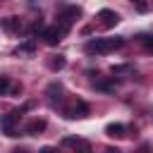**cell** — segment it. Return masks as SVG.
I'll use <instances>...</instances> for the list:
<instances>
[{
	"label": "cell",
	"mask_w": 153,
	"mask_h": 153,
	"mask_svg": "<svg viewBox=\"0 0 153 153\" xmlns=\"http://www.w3.org/2000/svg\"><path fill=\"white\" fill-rule=\"evenodd\" d=\"M12 88V84H10V79L7 76H0V93H7Z\"/></svg>",
	"instance_id": "2e32d148"
},
{
	"label": "cell",
	"mask_w": 153,
	"mask_h": 153,
	"mask_svg": "<svg viewBox=\"0 0 153 153\" xmlns=\"http://www.w3.org/2000/svg\"><path fill=\"white\" fill-rule=\"evenodd\" d=\"M65 33H67V31H62V29L55 24V26H45V29L41 31V38H43L48 45H57V43L62 41V36H65Z\"/></svg>",
	"instance_id": "277c9868"
},
{
	"label": "cell",
	"mask_w": 153,
	"mask_h": 153,
	"mask_svg": "<svg viewBox=\"0 0 153 153\" xmlns=\"http://www.w3.org/2000/svg\"><path fill=\"white\" fill-rule=\"evenodd\" d=\"M79 153H91V143L88 141H79Z\"/></svg>",
	"instance_id": "e0dca14e"
},
{
	"label": "cell",
	"mask_w": 153,
	"mask_h": 153,
	"mask_svg": "<svg viewBox=\"0 0 153 153\" xmlns=\"http://www.w3.org/2000/svg\"><path fill=\"white\" fill-rule=\"evenodd\" d=\"M33 48H36V41H33V38H29V41H26V43H22L14 53H17V55H22V53H33Z\"/></svg>",
	"instance_id": "9a60e30c"
},
{
	"label": "cell",
	"mask_w": 153,
	"mask_h": 153,
	"mask_svg": "<svg viewBox=\"0 0 153 153\" xmlns=\"http://www.w3.org/2000/svg\"><path fill=\"white\" fill-rule=\"evenodd\" d=\"M136 153H151V143H141Z\"/></svg>",
	"instance_id": "ac0fdd59"
},
{
	"label": "cell",
	"mask_w": 153,
	"mask_h": 153,
	"mask_svg": "<svg viewBox=\"0 0 153 153\" xmlns=\"http://www.w3.org/2000/svg\"><path fill=\"white\" fill-rule=\"evenodd\" d=\"M110 74H112V79H115V76H117V79H127V76L134 74V67H131V65H115V67L110 69Z\"/></svg>",
	"instance_id": "9c48e42d"
},
{
	"label": "cell",
	"mask_w": 153,
	"mask_h": 153,
	"mask_svg": "<svg viewBox=\"0 0 153 153\" xmlns=\"http://www.w3.org/2000/svg\"><path fill=\"white\" fill-rule=\"evenodd\" d=\"M43 129H45V120H43V117H33V120L26 122V127H24L26 134H41Z\"/></svg>",
	"instance_id": "30bf717a"
},
{
	"label": "cell",
	"mask_w": 153,
	"mask_h": 153,
	"mask_svg": "<svg viewBox=\"0 0 153 153\" xmlns=\"http://www.w3.org/2000/svg\"><path fill=\"white\" fill-rule=\"evenodd\" d=\"M124 131H127V127H124V124H120V122H110V124L105 127V134H108V136H112V139L124 136Z\"/></svg>",
	"instance_id": "7c38bea8"
},
{
	"label": "cell",
	"mask_w": 153,
	"mask_h": 153,
	"mask_svg": "<svg viewBox=\"0 0 153 153\" xmlns=\"http://www.w3.org/2000/svg\"><path fill=\"white\" fill-rule=\"evenodd\" d=\"M19 115H22V110H12V112H7V115H2L0 117V129L7 134V136H17V122H19Z\"/></svg>",
	"instance_id": "3957f363"
},
{
	"label": "cell",
	"mask_w": 153,
	"mask_h": 153,
	"mask_svg": "<svg viewBox=\"0 0 153 153\" xmlns=\"http://www.w3.org/2000/svg\"><path fill=\"white\" fill-rule=\"evenodd\" d=\"M93 88L105 91V93H115L117 91V84H115L112 76H100V79H93Z\"/></svg>",
	"instance_id": "52a82bcc"
},
{
	"label": "cell",
	"mask_w": 153,
	"mask_h": 153,
	"mask_svg": "<svg viewBox=\"0 0 153 153\" xmlns=\"http://www.w3.org/2000/svg\"><path fill=\"white\" fill-rule=\"evenodd\" d=\"M148 7H151V5H146V2H139V5H136V10H139V12H146Z\"/></svg>",
	"instance_id": "d6986e66"
},
{
	"label": "cell",
	"mask_w": 153,
	"mask_h": 153,
	"mask_svg": "<svg viewBox=\"0 0 153 153\" xmlns=\"http://www.w3.org/2000/svg\"><path fill=\"white\" fill-rule=\"evenodd\" d=\"M139 43H141L148 53H153V33H141V36H139Z\"/></svg>",
	"instance_id": "5bb4252c"
},
{
	"label": "cell",
	"mask_w": 153,
	"mask_h": 153,
	"mask_svg": "<svg viewBox=\"0 0 153 153\" xmlns=\"http://www.w3.org/2000/svg\"><path fill=\"white\" fill-rule=\"evenodd\" d=\"M124 45V38L122 36H115V38H93V41H88L86 45H84V50L86 53H96V55H105V53H112V50H117V48H122Z\"/></svg>",
	"instance_id": "6da1fadb"
},
{
	"label": "cell",
	"mask_w": 153,
	"mask_h": 153,
	"mask_svg": "<svg viewBox=\"0 0 153 153\" xmlns=\"http://www.w3.org/2000/svg\"><path fill=\"white\" fill-rule=\"evenodd\" d=\"M105 153H122V151H120V148H112V146H108V148H105Z\"/></svg>",
	"instance_id": "ffe728a7"
},
{
	"label": "cell",
	"mask_w": 153,
	"mask_h": 153,
	"mask_svg": "<svg viewBox=\"0 0 153 153\" xmlns=\"http://www.w3.org/2000/svg\"><path fill=\"white\" fill-rule=\"evenodd\" d=\"M65 65H67V62H65V57H62V55H53V57L48 60V67H50L53 72H57V69H62Z\"/></svg>",
	"instance_id": "4fadbf2b"
},
{
	"label": "cell",
	"mask_w": 153,
	"mask_h": 153,
	"mask_svg": "<svg viewBox=\"0 0 153 153\" xmlns=\"http://www.w3.org/2000/svg\"><path fill=\"white\" fill-rule=\"evenodd\" d=\"M98 19H100V24H103L105 29H112L115 24H120V14H117L115 10H100V12H98Z\"/></svg>",
	"instance_id": "8992f818"
},
{
	"label": "cell",
	"mask_w": 153,
	"mask_h": 153,
	"mask_svg": "<svg viewBox=\"0 0 153 153\" xmlns=\"http://www.w3.org/2000/svg\"><path fill=\"white\" fill-rule=\"evenodd\" d=\"M14 153H24V151H14Z\"/></svg>",
	"instance_id": "7402d4cb"
},
{
	"label": "cell",
	"mask_w": 153,
	"mask_h": 153,
	"mask_svg": "<svg viewBox=\"0 0 153 153\" xmlns=\"http://www.w3.org/2000/svg\"><path fill=\"white\" fill-rule=\"evenodd\" d=\"M79 14H81V10H79L76 5H65V7H60V14H57V26H60L62 31H69L72 22H74Z\"/></svg>",
	"instance_id": "7a4b0ae2"
},
{
	"label": "cell",
	"mask_w": 153,
	"mask_h": 153,
	"mask_svg": "<svg viewBox=\"0 0 153 153\" xmlns=\"http://www.w3.org/2000/svg\"><path fill=\"white\" fill-rule=\"evenodd\" d=\"M41 153H55V148H50V146H45V148H41Z\"/></svg>",
	"instance_id": "44dd1931"
},
{
	"label": "cell",
	"mask_w": 153,
	"mask_h": 153,
	"mask_svg": "<svg viewBox=\"0 0 153 153\" xmlns=\"http://www.w3.org/2000/svg\"><path fill=\"white\" fill-rule=\"evenodd\" d=\"M0 26L12 33V31H19L22 29V19L19 17H5V19H0Z\"/></svg>",
	"instance_id": "8fae6325"
},
{
	"label": "cell",
	"mask_w": 153,
	"mask_h": 153,
	"mask_svg": "<svg viewBox=\"0 0 153 153\" xmlns=\"http://www.w3.org/2000/svg\"><path fill=\"white\" fill-rule=\"evenodd\" d=\"M45 96H48V103H50V105H57V103L62 100V84H57V81L48 84Z\"/></svg>",
	"instance_id": "ba28073f"
},
{
	"label": "cell",
	"mask_w": 153,
	"mask_h": 153,
	"mask_svg": "<svg viewBox=\"0 0 153 153\" xmlns=\"http://www.w3.org/2000/svg\"><path fill=\"white\" fill-rule=\"evenodd\" d=\"M88 115V105L84 100H74L72 105L65 108V117L67 120H76V117H86Z\"/></svg>",
	"instance_id": "5b68a950"
}]
</instances>
